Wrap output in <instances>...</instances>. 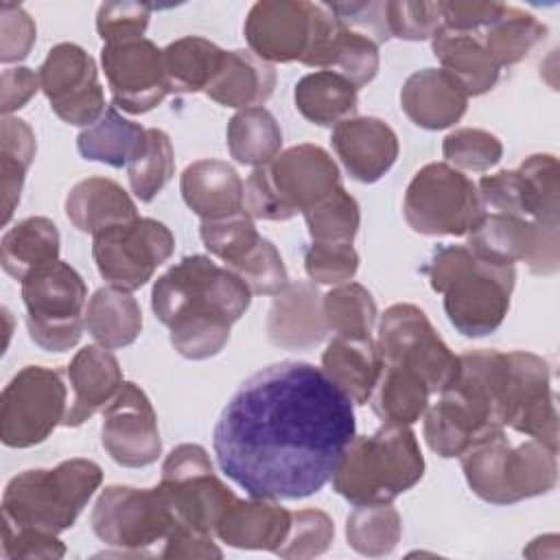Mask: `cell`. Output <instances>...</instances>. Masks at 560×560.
<instances>
[{"mask_svg": "<svg viewBox=\"0 0 560 560\" xmlns=\"http://www.w3.org/2000/svg\"><path fill=\"white\" fill-rule=\"evenodd\" d=\"M39 74L31 68H7L0 77V109L4 116L24 107L39 90Z\"/></svg>", "mask_w": 560, "mask_h": 560, "instance_id": "obj_57", "label": "cell"}, {"mask_svg": "<svg viewBox=\"0 0 560 560\" xmlns=\"http://www.w3.org/2000/svg\"><path fill=\"white\" fill-rule=\"evenodd\" d=\"M503 2H472V0H451L440 2L442 26L462 33L486 31L503 11Z\"/></svg>", "mask_w": 560, "mask_h": 560, "instance_id": "obj_55", "label": "cell"}, {"mask_svg": "<svg viewBox=\"0 0 560 560\" xmlns=\"http://www.w3.org/2000/svg\"><path fill=\"white\" fill-rule=\"evenodd\" d=\"M558 451L527 438L512 444L497 431L459 455L470 490L494 505H508L547 494L558 481Z\"/></svg>", "mask_w": 560, "mask_h": 560, "instance_id": "obj_7", "label": "cell"}, {"mask_svg": "<svg viewBox=\"0 0 560 560\" xmlns=\"http://www.w3.org/2000/svg\"><path fill=\"white\" fill-rule=\"evenodd\" d=\"M322 2L262 0L245 18L249 50L267 63H291L304 59L315 35Z\"/></svg>", "mask_w": 560, "mask_h": 560, "instance_id": "obj_20", "label": "cell"}, {"mask_svg": "<svg viewBox=\"0 0 560 560\" xmlns=\"http://www.w3.org/2000/svg\"><path fill=\"white\" fill-rule=\"evenodd\" d=\"M330 142L350 177L363 184L381 179L398 158V136L374 116H352L335 125Z\"/></svg>", "mask_w": 560, "mask_h": 560, "instance_id": "obj_24", "label": "cell"}, {"mask_svg": "<svg viewBox=\"0 0 560 560\" xmlns=\"http://www.w3.org/2000/svg\"><path fill=\"white\" fill-rule=\"evenodd\" d=\"M37 37V28L33 18L20 7L11 2L0 4V61H22L28 57Z\"/></svg>", "mask_w": 560, "mask_h": 560, "instance_id": "obj_53", "label": "cell"}, {"mask_svg": "<svg viewBox=\"0 0 560 560\" xmlns=\"http://www.w3.org/2000/svg\"><path fill=\"white\" fill-rule=\"evenodd\" d=\"M144 131L138 122L125 118L116 107H107L105 114L77 136L79 153L90 162H103L107 166H127L138 151Z\"/></svg>", "mask_w": 560, "mask_h": 560, "instance_id": "obj_39", "label": "cell"}, {"mask_svg": "<svg viewBox=\"0 0 560 560\" xmlns=\"http://www.w3.org/2000/svg\"><path fill=\"white\" fill-rule=\"evenodd\" d=\"M173 249V232L149 217L105 228L92 236V256L101 278L129 293L147 284Z\"/></svg>", "mask_w": 560, "mask_h": 560, "instance_id": "obj_13", "label": "cell"}, {"mask_svg": "<svg viewBox=\"0 0 560 560\" xmlns=\"http://www.w3.org/2000/svg\"><path fill=\"white\" fill-rule=\"evenodd\" d=\"M400 107L422 129H446L459 122L468 107V92L442 68L413 72L400 90Z\"/></svg>", "mask_w": 560, "mask_h": 560, "instance_id": "obj_27", "label": "cell"}, {"mask_svg": "<svg viewBox=\"0 0 560 560\" xmlns=\"http://www.w3.org/2000/svg\"><path fill=\"white\" fill-rule=\"evenodd\" d=\"M219 468L249 497L319 492L354 438V405L306 361H280L245 378L214 435Z\"/></svg>", "mask_w": 560, "mask_h": 560, "instance_id": "obj_1", "label": "cell"}, {"mask_svg": "<svg viewBox=\"0 0 560 560\" xmlns=\"http://www.w3.org/2000/svg\"><path fill=\"white\" fill-rule=\"evenodd\" d=\"M322 311L328 326V332L339 337H370L376 322V304L372 293L357 284L343 282L322 295Z\"/></svg>", "mask_w": 560, "mask_h": 560, "instance_id": "obj_44", "label": "cell"}, {"mask_svg": "<svg viewBox=\"0 0 560 560\" xmlns=\"http://www.w3.org/2000/svg\"><path fill=\"white\" fill-rule=\"evenodd\" d=\"M322 370L352 405H365L381 372L376 341L372 337L352 339L335 335L322 354Z\"/></svg>", "mask_w": 560, "mask_h": 560, "instance_id": "obj_33", "label": "cell"}, {"mask_svg": "<svg viewBox=\"0 0 560 560\" xmlns=\"http://www.w3.org/2000/svg\"><path fill=\"white\" fill-rule=\"evenodd\" d=\"M37 74L50 109L63 122L85 129L105 114L96 63L81 46L70 42L52 46Z\"/></svg>", "mask_w": 560, "mask_h": 560, "instance_id": "obj_18", "label": "cell"}, {"mask_svg": "<svg viewBox=\"0 0 560 560\" xmlns=\"http://www.w3.org/2000/svg\"><path fill=\"white\" fill-rule=\"evenodd\" d=\"M339 184V168L317 144H295L256 166L245 182V210L265 221H287L306 212Z\"/></svg>", "mask_w": 560, "mask_h": 560, "instance_id": "obj_8", "label": "cell"}, {"mask_svg": "<svg viewBox=\"0 0 560 560\" xmlns=\"http://www.w3.org/2000/svg\"><path fill=\"white\" fill-rule=\"evenodd\" d=\"M304 221L317 243H352L361 223L359 203L343 186H337L304 212Z\"/></svg>", "mask_w": 560, "mask_h": 560, "instance_id": "obj_45", "label": "cell"}, {"mask_svg": "<svg viewBox=\"0 0 560 560\" xmlns=\"http://www.w3.org/2000/svg\"><path fill=\"white\" fill-rule=\"evenodd\" d=\"M304 269L315 284L350 282L359 269V254L352 243H317L304 252Z\"/></svg>", "mask_w": 560, "mask_h": 560, "instance_id": "obj_50", "label": "cell"}, {"mask_svg": "<svg viewBox=\"0 0 560 560\" xmlns=\"http://www.w3.org/2000/svg\"><path fill=\"white\" fill-rule=\"evenodd\" d=\"M175 173L171 138L162 129H147L144 138L127 164L131 192L140 201H153Z\"/></svg>", "mask_w": 560, "mask_h": 560, "instance_id": "obj_43", "label": "cell"}, {"mask_svg": "<svg viewBox=\"0 0 560 560\" xmlns=\"http://www.w3.org/2000/svg\"><path fill=\"white\" fill-rule=\"evenodd\" d=\"M486 50L499 68L514 66L547 35V26L532 13L505 4L499 18L479 33Z\"/></svg>", "mask_w": 560, "mask_h": 560, "instance_id": "obj_41", "label": "cell"}, {"mask_svg": "<svg viewBox=\"0 0 560 560\" xmlns=\"http://www.w3.org/2000/svg\"><path fill=\"white\" fill-rule=\"evenodd\" d=\"M85 330L105 348L131 346L142 330V311L129 291L98 289L85 306Z\"/></svg>", "mask_w": 560, "mask_h": 560, "instance_id": "obj_37", "label": "cell"}, {"mask_svg": "<svg viewBox=\"0 0 560 560\" xmlns=\"http://www.w3.org/2000/svg\"><path fill=\"white\" fill-rule=\"evenodd\" d=\"M402 534V521L392 503L357 505L346 521L348 545L370 558H381L394 551Z\"/></svg>", "mask_w": 560, "mask_h": 560, "instance_id": "obj_42", "label": "cell"}, {"mask_svg": "<svg viewBox=\"0 0 560 560\" xmlns=\"http://www.w3.org/2000/svg\"><path fill=\"white\" fill-rule=\"evenodd\" d=\"M328 7L346 26L363 33L376 46L389 39L385 22V2H332Z\"/></svg>", "mask_w": 560, "mask_h": 560, "instance_id": "obj_56", "label": "cell"}, {"mask_svg": "<svg viewBox=\"0 0 560 560\" xmlns=\"http://www.w3.org/2000/svg\"><path fill=\"white\" fill-rule=\"evenodd\" d=\"M151 4L147 2H105L96 13V31L103 44L138 39L149 26Z\"/></svg>", "mask_w": 560, "mask_h": 560, "instance_id": "obj_52", "label": "cell"}, {"mask_svg": "<svg viewBox=\"0 0 560 560\" xmlns=\"http://www.w3.org/2000/svg\"><path fill=\"white\" fill-rule=\"evenodd\" d=\"M199 236L203 247L212 256L223 260L225 267L241 260L260 241V234L256 232L247 210H241L223 219L201 221Z\"/></svg>", "mask_w": 560, "mask_h": 560, "instance_id": "obj_46", "label": "cell"}, {"mask_svg": "<svg viewBox=\"0 0 560 560\" xmlns=\"http://www.w3.org/2000/svg\"><path fill=\"white\" fill-rule=\"evenodd\" d=\"M376 350L383 363H398L420 372L431 394H440L459 372V357L448 350L427 313L416 304H392L381 315Z\"/></svg>", "mask_w": 560, "mask_h": 560, "instance_id": "obj_14", "label": "cell"}, {"mask_svg": "<svg viewBox=\"0 0 560 560\" xmlns=\"http://www.w3.org/2000/svg\"><path fill=\"white\" fill-rule=\"evenodd\" d=\"M28 337L48 352H66L79 343L85 326L88 287L63 260H55L22 280Z\"/></svg>", "mask_w": 560, "mask_h": 560, "instance_id": "obj_9", "label": "cell"}, {"mask_svg": "<svg viewBox=\"0 0 560 560\" xmlns=\"http://www.w3.org/2000/svg\"><path fill=\"white\" fill-rule=\"evenodd\" d=\"M466 236L470 252L494 265L525 262L538 276H551L560 267V223L483 212Z\"/></svg>", "mask_w": 560, "mask_h": 560, "instance_id": "obj_16", "label": "cell"}, {"mask_svg": "<svg viewBox=\"0 0 560 560\" xmlns=\"http://www.w3.org/2000/svg\"><path fill=\"white\" fill-rule=\"evenodd\" d=\"M184 203L201 221L223 219L245 210V184L238 173L221 160H197L188 164L179 179Z\"/></svg>", "mask_w": 560, "mask_h": 560, "instance_id": "obj_28", "label": "cell"}, {"mask_svg": "<svg viewBox=\"0 0 560 560\" xmlns=\"http://www.w3.org/2000/svg\"><path fill=\"white\" fill-rule=\"evenodd\" d=\"M516 394L512 352L468 350L459 372L424 411V440L440 457H459L479 440L503 431Z\"/></svg>", "mask_w": 560, "mask_h": 560, "instance_id": "obj_3", "label": "cell"}, {"mask_svg": "<svg viewBox=\"0 0 560 560\" xmlns=\"http://www.w3.org/2000/svg\"><path fill=\"white\" fill-rule=\"evenodd\" d=\"M228 269L258 295H278L289 284V273L280 252L262 236L241 260L228 265Z\"/></svg>", "mask_w": 560, "mask_h": 560, "instance_id": "obj_47", "label": "cell"}, {"mask_svg": "<svg viewBox=\"0 0 560 560\" xmlns=\"http://www.w3.org/2000/svg\"><path fill=\"white\" fill-rule=\"evenodd\" d=\"M68 381L72 400L63 427H79L94 413L105 411L125 383L118 359L105 346L81 348L68 365Z\"/></svg>", "mask_w": 560, "mask_h": 560, "instance_id": "obj_25", "label": "cell"}, {"mask_svg": "<svg viewBox=\"0 0 560 560\" xmlns=\"http://www.w3.org/2000/svg\"><path fill=\"white\" fill-rule=\"evenodd\" d=\"M431 387L424 376L407 365L383 363L370 405L383 424H413L429 407Z\"/></svg>", "mask_w": 560, "mask_h": 560, "instance_id": "obj_34", "label": "cell"}, {"mask_svg": "<svg viewBox=\"0 0 560 560\" xmlns=\"http://www.w3.org/2000/svg\"><path fill=\"white\" fill-rule=\"evenodd\" d=\"M385 22L389 37L422 42L431 39L440 18V2H385Z\"/></svg>", "mask_w": 560, "mask_h": 560, "instance_id": "obj_51", "label": "cell"}, {"mask_svg": "<svg viewBox=\"0 0 560 560\" xmlns=\"http://www.w3.org/2000/svg\"><path fill=\"white\" fill-rule=\"evenodd\" d=\"M223 52L217 44L203 37H179L162 50L164 77L168 92L192 94L203 92L221 68Z\"/></svg>", "mask_w": 560, "mask_h": 560, "instance_id": "obj_38", "label": "cell"}, {"mask_svg": "<svg viewBox=\"0 0 560 560\" xmlns=\"http://www.w3.org/2000/svg\"><path fill=\"white\" fill-rule=\"evenodd\" d=\"M442 155L457 171H488L501 160L503 144L486 129L459 127L444 138Z\"/></svg>", "mask_w": 560, "mask_h": 560, "instance_id": "obj_48", "label": "cell"}, {"mask_svg": "<svg viewBox=\"0 0 560 560\" xmlns=\"http://www.w3.org/2000/svg\"><path fill=\"white\" fill-rule=\"evenodd\" d=\"M162 558H221V549L212 542L210 534H201L188 527H175L164 540Z\"/></svg>", "mask_w": 560, "mask_h": 560, "instance_id": "obj_58", "label": "cell"}, {"mask_svg": "<svg viewBox=\"0 0 560 560\" xmlns=\"http://www.w3.org/2000/svg\"><path fill=\"white\" fill-rule=\"evenodd\" d=\"M276 88V70L252 50H225L214 79L203 90L208 98L225 107H262Z\"/></svg>", "mask_w": 560, "mask_h": 560, "instance_id": "obj_30", "label": "cell"}, {"mask_svg": "<svg viewBox=\"0 0 560 560\" xmlns=\"http://www.w3.org/2000/svg\"><path fill=\"white\" fill-rule=\"evenodd\" d=\"M267 335L273 346L284 350H308L326 339L328 326L315 282H289L273 298Z\"/></svg>", "mask_w": 560, "mask_h": 560, "instance_id": "obj_26", "label": "cell"}, {"mask_svg": "<svg viewBox=\"0 0 560 560\" xmlns=\"http://www.w3.org/2000/svg\"><path fill=\"white\" fill-rule=\"evenodd\" d=\"M2 553L7 558H42L55 560L66 553L63 542L52 532L33 527H13L2 523Z\"/></svg>", "mask_w": 560, "mask_h": 560, "instance_id": "obj_54", "label": "cell"}, {"mask_svg": "<svg viewBox=\"0 0 560 560\" xmlns=\"http://www.w3.org/2000/svg\"><path fill=\"white\" fill-rule=\"evenodd\" d=\"M249 302V287L201 254L184 256L155 280L151 291V308L168 326L171 346L192 361L223 350L232 324L241 319Z\"/></svg>", "mask_w": 560, "mask_h": 560, "instance_id": "obj_2", "label": "cell"}, {"mask_svg": "<svg viewBox=\"0 0 560 560\" xmlns=\"http://www.w3.org/2000/svg\"><path fill=\"white\" fill-rule=\"evenodd\" d=\"M101 481V466L83 457L24 470L4 488L2 523L61 534L74 525Z\"/></svg>", "mask_w": 560, "mask_h": 560, "instance_id": "obj_6", "label": "cell"}, {"mask_svg": "<svg viewBox=\"0 0 560 560\" xmlns=\"http://www.w3.org/2000/svg\"><path fill=\"white\" fill-rule=\"evenodd\" d=\"M179 527L201 534H217L236 494L214 475L210 455L199 444L175 446L164 464L158 483Z\"/></svg>", "mask_w": 560, "mask_h": 560, "instance_id": "obj_11", "label": "cell"}, {"mask_svg": "<svg viewBox=\"0 0 560 560\" xmlns=\"http://www.w3.org/2000/svg\"><path fill=\"white\" fill-rule=\"evenodd\" d=\"M431 50L442 70L462 81L468 96L486 94L499 81L501 68L486 50L479 33H462L440 24L431 37Z\"/></svg>", "mask_w": 560, "mask_h": 560, "instance_id": "obj_32", "label": "cell"}, {"mask_svg": "<svg viewBox=\"0 0 560 560\" xmlns=\"http://www.w3.org/2000/svg\"><path fill=\"white\" fill-rule=\"evenodd\" d=\"M282 147V131L273 114L265 107L238 109L228 122V151L238 164L262 166Z\"/></svg>", "mask_w": 560, "mask_h": 560, "instance_id": "obj_40", "label": "cell"}, {"mask_svg": "<svg viewBox=\"0 0 560 560\" xmlns=\"http://www.w3.org/2000/svg\"><path fill=\"white\" fill-rule=\"evenodd\" d=\"M422 271L431 289L444 295L448 322L462 335L483 337L503 324L516 280L514 267L481 260L468 245H442Z\"/></svg>", "mask_w": 560, "mask_h": 560, "instance_id": "obj_4", "label": "cell"}, {"mask_svg": "<svg viewBox=\"0 0 560 560\" xmlns=\"http://www.w3.org/2000/svg\"><path fill=\"white\" fill-rule=\"evenodd\" d=\"M293 101L298 112L313 125L332 127L357 112V88L337 72L315 70L295 85Z\"/></svg>", "mask_w": 560, "mask_h": 560, "instance_id": "obj_36", "label": "cell"}, {"mask_svg": "<svg viewBox=\"0 0 560 560\" xmlns=\"http://www.w3.org/2000/svg\"><path fill=\"white\" fill-rule=\"evenodd\" d=\"M302 63L337 72L359 90L378 72V46L363 33L346 26L335 11L322 2L315 35Z\"/></svg>", "mask_w": 560, "mask_h": 560, "instance_id": "obj_22", "label": "cell"}, {"mask_svg": "<svg viewBox=\"0 0 560 560\" xmlns=\"http://www.w3.org/2000/svg\"><path fill=\"white\" fill-rule=\"evenodd\" d=\"M96 538L122 551H142L164 542L177 521L160 488L109 486L101 492L92 510Z\"/></svg>", "mask_w": 560, "mask_h": 560, "instance_id": "obj_15", "label": "cell"}, {"mask_svg": "<svg viewBox=\"0 0 560 560\" xmlns=\"http://www.w3.org/2000/svg\"><path fill=\"white\" fill-rule=\"evenodd\" d=\"M55 260H59V230L46 217L18 221L0 241L2 269L20 282Z\"/></svg>", "mask_w": 560, "mask_h": 560, "instance_id": "obj_35", "label": "cell"}, {"mask_svg": "<svg viewBox=\"0 0 560 560\" xmlns=\"http://www.w3.org/2000/svg\"><path fill=\"white\" fill-rule=\"evenodd\" d=\"M402 212L418 234L466 236L486 210L470 177L446 162H431L409 182Z\"/></svg>", "mask_w": 560, "mask_h": 560, "instance_id": "obj_10", "label": "cell"}, {"mask_svg": "<svg viewBox=\"0 0 560 560\" xmlns=\"http://www.w3.org/2000/svg\"><path fill=\"white\" fill-rule=\"evenodd\" d=\"M68 392L59 370L22 368L2 389L0 438L4 446L28 448L44 442L68 411Z\"/></svg>", "mask_w": 560, "mask_h": 560, "instance_id": "obj_12", "label": "cell"}, {"mask_svg": "<svg viewBox=\"0 0 560 560\" xmlns=\"http://www.w3.org/2000/svg\"><path fill=\"white\" fill-rule=\"evenodd\" d=\"M291 512L276 499H236L217 527V536L236 549L273 551L284 542Z\"/></svg>", "mask_w": 560, "mask_h": 560, "instance_id": "obj_29", "label": "cell"}, {"mask_svg": "<svg viewBox=\"0 0 560 560\" xmlns=\"http://www.w3.org/2000/svg\"><path fill=\"white\" fill-rule=\"evenodd\" d=\"M516 365V398L508 427L558 451V411L551 372L542 357L512 350Z\"/></svg>", "mask_w": 560, "mask_h": 560, "instance_id": "obj_23", "label": "cell"}, {"mask_svg": "<svg viewBox=\"0 0 560 560\" xmlns=\"http://www.w3.org/2000/svg\"><path fill=\"white\" fill-rule=\"evenodd\" d=\"M335 538V523L322 510L291 512V527L284 542L276 549L280 558H313L328 551Z\"/></svg>", "mask_w": 560, "mask_h": 560, "instance_id": "obj_49", "label": "cell"}, {"mask_svg": "<svg viewBox=\"0 0 560 560\" xmlns=\"http://www.w3.org/2000/svg\"><path fill=\"white\" fill-rule=\"evenodd\" d=\"M66 217L85 234L138 219V210L129 192L107 177H88L77 182L66 197Z\"/></svg>", "mask_w": 560, "mask_h": 560, "instance_id": "obj_31", "label": "cell"}, {"mask_svg": "<svg viewBox=\"0 0 560 560\" xmlns=\"http://www.w3.org/2000/svg\"><path fill=\"white\" fill-rule=\"evenodd\" d=\"M101 63L114 107L127 114H144L171 94L162 50L147 37L103 44Z\"/></svg>", "mask_w": 560, "mask_h": 560, "instance_id": "obj_19", "label": "cell"}, {"mask_svg": "<svg viewBox=\"0 0 560 560\" xmlns=\"http://www.w3.org/2000/svg\"><path fill=\"white\" fill-rule=\"evenodd\" d=\"M424 475V457L407 424H383L374 435H354L335 472L332 488L354 505L392 503Z\"/></svg>", "mask_w": 560, "mask_h": 560, "instance_id": "obj_5", "label": "cell"}, {"mask_svg": "<svg viewBox=\"0 0 560 560\" xmlns=\"http://www.w3.org/2000/svg\"><path fill=\"white\" fill-rule=\"evenodd\" d=\"M477 190L492 212L560 223V168L551 153H534L518 168L483 175Z\"/></svg>", "mask_w": 560, "mask_h": 560, "instance_id": "obj_17", "label": "cell"}, {"mask_svg": "<svg viewBox=\"0 0 560 560\" xmlns=\"http://www.w3.org/2000/svg\"><path fill=\"white\" fill-rule=\"evenodd\" d=\"M101 442L120 466L144 468L158 462L162 453L158 416L142 387L122 383L103 413Z\"/></svg>", "mask_w": 560, "mask_h": 560, "instance_id": "obj_21", "label": "cell"}]
</instances>
